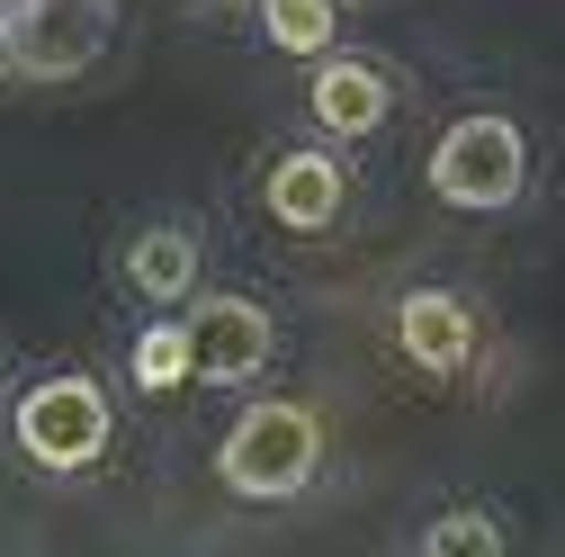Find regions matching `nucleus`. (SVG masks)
I'll return each mask as SVG.
<instances>
[{
  "label": "nucleus",
  "mask_w": 565,
  "mask_h": 557,
  "mask_svg": "<svg viewBox=\"0 0 565 557\" xmlns=\"http://www.w3.org/2000/svg\"><path fill=\"white\" fill-rule=\"evenodd\" d=\"M180 333H189V378H216V387L260 378L269 351H278V324H269V306H252V297H198V315H189Z\"/></svg>",
  "instance_id": "39448f33"
},
{
  "label": "nucleus",
  "mask_w": 565,
  "mask_h": 557,
  "mask_svg": "<svg viewBox=\"0 0 565 557\" xmlns=\"http://www.w3.org/2000/svg\"><path fill=\"white\" fill-rule=\"evenodd\" d=\"M108 432H117V413H108L99 378H45V387L19 396V450L36 467H54V476L63 467H90L108 450Z\"/></svg>",
  "instance_id": "20e7f679"
},
{
  "label": "nucleus",
  "mask_w": 565,
  "mask_h": 557,
  "mask_svg": "<svg viewBox=\"0 0 565 557\" xmlns=\"http://www.w3.org/2000/svg\"><path fill=\"white\" fill-rule=\"evenodd\" d=\"M260 28H269V45L278 54H332V36H341V10L332 0H260Z\"/></svg>",
  "instance_id": "9d476101"
},
{
  "label": "nucleus",
  "mask_w": 565,
  "mask_h": 557,
  "mask_svg": "<svg viewBox=\"0 0 565 557\" xmlns=\"http://www.w3.org/2000/svg\"><path fill=\"white\" fill-rule=\"evenodd\" d=\"M422 557H503V522L484 504H449L431 530H422Z\"/></svg>",
  "instance_id": "9b49d317"
},
{
  "label": "nucleus",
  "mask_w": 565,
  "mask_h": 557,
  "mask_svg": "<svg viewBox=\"0 0 565 557\" xmlns=\"http://www.w3.org/2000/svg\"><path fill=\"white\" fill-rule=\"evenodd\" d=\"M126 278H135V297L145 306H180L198 288V234L189 225H145L126 252Z\"/></svg>",
  "instance_id": "1a4fd4ad"
},
{
  "label": "nucleus",
  "mask_w": 565,
  "mask_h": 557,
  "mask_svg": "<svg viewBox=\"0 0 565 557\" xmlns=\"http://www.w3.org/2000/svg\"><path fill=\"white\" fill-rule=\"evenodd\" d=\"M395 73L386 63H369V54H315V91H306V108H315V126L323 135H377L386 117H395Z\"/></svg>",
  "instance_id": "423d86ee"
},
{
  "label": "nucleus",
  "mask_w": 565,
  "mask_h": 557,
  "mask_svg": "<svg viewBox=\"0 0 565 557\" xmlns=\"http://www.w3.org/2000/svg\"><path fill=\"white\" fill-rule=\"evenodd\" d=\"M117 0H0V73L10 82H73L108 54Z\"/></svg>",
  "instance_id": "f03ea898"
},
{
  "label": "nucleus",
  "mask_w": 565,
  "mask_h": 557,
  "mask_svg": "<svg viewBox=\"0 0 565 557\" xmlns=\"http://www.w3.org/2000/svg\"><path fill=\"white\" fill-rule=\"evenodd\" d=\"M395 351H404L413 369H431V378H458V369L476 360V315H467L449 288H413V297L395 306Z\"/></svg>",
  "instance_id": "6e6552de"
},
{
  "label": "nucleus",
  "mask_w": 565,
  "mask_h": 557,
  "mask_svg": "<svg viewBox=\"0 0 565 557\" xmlns=\"http://www.w3.org/2000/svg\"><path fill=\"white\" fill-rule=\"evenodd\" d=\"M341 198H350V180H341V162L323 145H288V154L269 162V189H260V207L288 234H323L341 217Z\"/></svg>",
  "instance_id": "0eeeda50"
},
{
  "label": "nucleus",
  "mask_w": 565,
  "mask_h": 557,
  "mask_svg": "<svg viewBox=\"0 0 565 557\" xmlns=\"http://www.w3.org/2000/svg\"><path fill=\"white\" fill-rule=\"evenodd\" d=\"M216 476L243 504H288V495H306V485L323 476V423L306 404H288V396H260L216 441Z\"/></svg>",
  "instance_id": "f257e3e1"
},
{
  "label": "nucleus",
  "mask_w": 565,
  "mask_h": 557,
  "mask_svg": "<svg viewBox=\"0 0 565 557\" xmlns=\"http://www.w3.org/2000/svg\"><path fill=\"white\" fill-rule=\"evenodd\" d=\"M135 378H145L153 396L180 387V378H189V333H180V324H153L145 341H135Z\"/></svg>",
  "instance_id": "f8f14e48"
},
{
  "label": "nucleus",
  "mask_w": 565,
  "mask_h": 557,
  "mask_svg": "<svg viewBox=\"0 0 565 557\" xmlns=\"http://www.w3.org/2000/svg\"><path fill=\"white\" fill-rule=\"evenodd\" d=\"M431 189L449 207H476V217H493V207H512L530 189V145L512 117H458L440 145H431Z\"/></svg>",
  "instance_id": "7ed1b4c3"
}]
</instances>
